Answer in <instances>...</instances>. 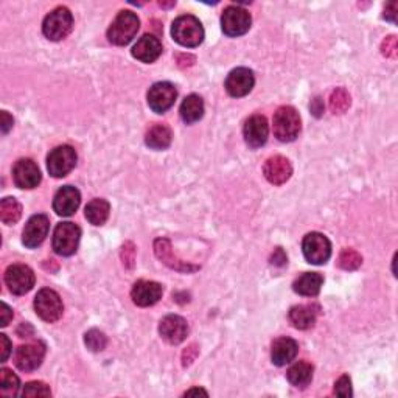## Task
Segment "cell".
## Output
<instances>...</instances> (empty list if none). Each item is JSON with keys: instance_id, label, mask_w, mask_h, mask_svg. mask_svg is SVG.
I'll return each instance as SVG.
<instances>
[{"instance_id": "obj_43", "label": "cell", "mask_w": 398, "mask_h": 398, "mask_svg": "<svg viewBox=\"0 0 398 398\" xmlns=\"http://www.w3.org/2000/svg\"><path fill=\"white\" fill-rule=\"evenodd\" d=\"M2 319H0V326L2 327H6L10 323V321L13 319V312H11V308L6 305V303H2Z\"/></svg>"}, {"instance_id": "obj_16", "label": "cell", "mask_w": 398, "mask_h": 398, "mask_svg": "<svg viewBox=\"0 0 398 398\" xmlns=\"http://www.w3.org/2000/svg\"><path fill=\"white\" fill-rule=\"evenodd\" d=\"M159 333L162 339H165L168 344H171V346H178L188 335L187 321L176 314L167 316V318H164L160 322Z\"/></svg>"}, {"instance_id": "obj_45", "label": "cell", "mask_w": 398, "mask_h": 398, "mask_svg": "<svg viewBox=\"0 0 398 398\" xmlns=\"http://www.w3.org/2000/svg\"><path fill=\"white\" fill-rule=\"evenodd\" d=\"M384 17L390 20V22H395L397 20V2H392L386 6V10H384Z\"/></svg>"}, {"instance_id": "obj_17", "label": "cell", "mask_w": 398, "mask_h": 398, "mask_svg": "<svg viewBox=\"0 0 398 398\" xmlns=\"http://www.w3.org/2000/svg\"><path fill=\"white\" fill-rule=\"evenodd\" d=\"M164 294V288L158 282L139 280L131 289L132 302L139 307H151L158 303Z\"/></svg>"}, {"instance_id": "obj_40", "label": "cell", "mask_w": 398, "mask_h": 398, "mask_svg": "<svg viewBox=\"0 0 398 398\" xmlns=\"http://www.w3.org/2000/svg\"><path fill=\"white\" fill-rule=\"evenodd\" d=\"M0 353H2V356H0L2 362L8 360V356L11 353V342L8 338H6V335H0Z\"/></svg>"}, {"instance_id": "obj_9", "label": "cell", "mask_w": 398, "mask_h": 398, "mask_svg": "<svg viewBox=\"0 0 398 398\" xmlns=\"http://www.w3.org/2000/svg\"><path fill=\"white\" fill-rule=\"evenodd\" d=\"M35 309L43 321L56 322L63 316L64 307L56 291H53L50 288H44L35 298Z\"/></svg>"}, {"instance_id": "obj_8", "label": "cell", "mask_w": 398, "mask_h": 398, "mask_svg": "<svg viewBox=\"0 0 398 398\" xmlns=\"http://www.w3.org/2000/svg\"><path fill=\"white\" fill-rule=\"evenodd\" d=\"M252 24V17L245 8L240 6H227L221 16L222 31L231 38L243 36L249 31Z\"/></svg>"}, {"instance_id": "obj_38", "label": "cell", "mask_w": 398, "mask_h": 398, "mask_svg": "<svg viewBox=\"0 0 398 398\" xmlns=\"http://www.w3.org/2000/svg\"><path fill=\"white\" fill-rule=\"evenodd\" d=\"M286 263H288V257H286L285 251H283L282 247L274 249V252H273V255H271V265L282 268V266H285Z\"/></svg>"}, {"instance_id": "obj_26", "label": "cell", "mask_w": 398, "mask_h": 398, "mask_svg": "<svg viewBox=\"0 0 398 398\" xmlns=\"http://www.w3.org/2000/svg\"><path fill=\"white\" fill-rule=\"evenodd\" d=\"M173 134L171 130L165 125H154L150 131L146 132L145 141L153 150H167L171 144Z\"/></svg>"}, {"instance_id": "obj_46", "label": "cell", "mask_w": 398, "mask_h": 398, "mask_svg": "<svg viewBox=\"0 0 398 398\" xmlns=\"http://www.w3.org/2000/svg\"><path fill=\"white\" fill-rule=\"evenodd\" d=\"M207 395V392L204 389H192V390H188V392H185V397H190V395Z\"/></svg>"}, {"instance_id": "obj_11", "label": "cell", "mask_w": 398, "mask_h": 398, "mask_svg": "<svg viewBox=\"0 0 398 398\" xmlns=\"http://www.w3.org/2000/svg\"><path fill=\"white\" fill-rule=\"evenodd\" d=\"M146 98L148 105L154 112L164 114L174 105L178 98V91L171 83L162 81V83H156L150 87Z\"/></svg>"}, {"instance_id": "obj_3", "label": "cell", "mask_w": 398, "mask_h": 398, "mask_svg": "<svg viewBox=\"0 0 398 398\" xmlns=\"http://www.w3.org/2000/svg\"><path fill=\"white\" fill-rule=\"evenodd\" d=\"M300 128V116L293 106H282L274 114V136L280 141L296 140Z\"/></svg>"}, {"instance_id": "obj_15", "label": "cell", "mask_w": 398, "mask_h": 398, "mask_svg": "<svg viewBox=\"0 0 398 398\" xmlns=\"http://www.w3.org/2000/svg\"><path fill=\"white\" fill-rule=\"evenodd\" d=\"M50 229V221L45 215H33V217L26 221L24 234H22V243L30 249H35L43 245L47 234Z\"/></svg>"}, {"instance_id": "obj_20", "label": "cell", "mask_w": 398, "mask_h": 398, "mask_svg": "<svg viewBox=\"0 0 398 398\" xmlns=\"http://www.w3.org/2000/svg\"><path fill=\"white\" fill-rule=\"evenodd\" d=\"M263 174L265 178L274 185H282L291 178L293 167L289 160L283 156H273L266 160L265 167H263Z\"/></svg>"}, {"instance_id": "obj_18", "label": "cell", "mask_w": 398, "mask_h": 398, "mask_svg": "<svg viewBox=\"0 0 398 398\" xmlns=\"http://www.w3.org/2000/svg\"><path fill=\"white\" fill-rule=\"evenodd\" d=\"M81 202V194L75 187L64 185L59 188L53 199V211H55L59 217H72L73 213L78 211Z\"/></svg>"}, {"instance_id": "obj_30", "label": "cell", "mask_w": 398, "mask_h": 398, "mask_svg": "<svg viewBox=\"0 0 398 398\" xmlns=\"http://www.w3.org/2000/svg\"><path fill=\"white\" fill-rule=\"evenodd\" d=\"M22 217V206L19 204L16 198H3L0 201V220L3 224H16Z\"/></svg>"}, {"instance_id": "obj_44", "label": "cell", "mask_w": 398, "mask_h": 398, "mask_svg": "<svg viewBox=\"0 0 398 398\" xmlns=\"http://www.w3.org/2000/svg\"><path fill=\"white\" fill-rule=\"evenodd\" d=\"M13 123H15V120H13L10 114L6 111H2V132L3 134L8 132L13 128Z\"/></svg>"}, {"instance_id": "obj_41", "label": "cell", "mask_w": 398, "mask_h": 398, "mask_svg": "<svg viewBox=\"0 0 398 398\" xmlns=\"http://www.w3.org/2000/svg\"><path fill=\"white\" fill-rule=\"evenodd\" d=\"M198 356V347L197 346H190L188 347L184 355H182V361H184V366H190V364L194 361V358Z\"/></svg>"}, {"instance_id": "obj_28", "label": "cell", "mask_w": 398, "mask_h": 398, "mask_svg": "<svg viewBox=\"0 0 398 398\" xmlns=\"http://www.w3.org/2000/svg\"><path fill=\"white\" fill-rule=\"evenodd\" d=\"M314 369L307 361H299L288 370V381L296 388H307L313 380Z\"/></svg>"}, {"instance_id": "obj_36", "label": "cell", "mask_w": 398, "mask_h": 398, "mask_svg": "<svg viewBox=\"0 0 398 398\" xmlns=\"http://www.w3.org/2000/svg\"><path fill=\"white\" fill-rule=\"evenodd\" d=\"M335 394L338 397H352V381L349 375H342L341 378L335 384Z\"/></svg>"}, {"instance_id": "obj_32", "label": "cell", "mask_w": 398, "mask_h": 398, "mask_svg": "<svg viewBox=\"0 0 398 398\" xmlns=\"http://www.w3.org/2000/svg\"><path fill=\"white\" fill-rule=\"evenodd\" d=\"M350 107V95L347 93L346 89H339L333 91L332 97H330V109H332L333 114H344Z\"/></svg>"}, {"instance_id": "obj_2", "label": "cell", "mask_w": 398, "mask_h": 398, "mask_svg": "<svg viewBox=\"0 0 398 398\" xmlns=\"http://www.w3.org/2000/svg\"><path fill=\"white\" fill-rule=\"evenodd\" d=\"M139 29L140 20L137 15H134L132 11H120L107 30V39L116 45H126L137 35Z\"/></svg>"}, {"instance_id": "obj_33", "label": "cell", "mask_w": 398, "mask_h": 398, "mask_svg": "<svg viewBox=\"0 0 398 398\" xmlns=\"http://www.w3.org/2000/svg\"><path fill=\"white\" fill-rule=\"evenodd\" d=\"M339 266L346 271H355L362 265V257L355 251V249H344L339 254Z\"/></svg>"}, {"instance_id": "obj_21", "label": "cell", "mask_w": 398, "mask_h": 398, "mask_svg": "<svg viewBox=\"0 0 398 398\" xmlns=\"http://www.w3.org/2000/svg\"><path fill=\"white\" fill-rule=\"evenodd\" d=\"M245 140L246 144L251 148H260L266 144L268 140V134H269V128H268V121L263 116H252L251 118H247V121L245 123Z\"/></svg>"}, {"instance_id": "obj_14", "label": "cell", "mask_w": 398, "mask_h": 398, "mask_svg": "<svg viewBox=\"0 0 398 398\" xmlns=\"http://www.w3.org/2000/svg\"><path fill=\"white\" fill-rule=\"evenodd\" d=\"M40 170L31 159H20L13 168V181L19 188H35L40 184Z\"/></svg>"}, {"instance_id": "obj_19", "label": "cell", "mask_w": 398, "mask_h": 398, "mask_svg": "<svg viewBox=\"0 0 398 398\" xmlns=\"http://www.w3.org/2000/svg\"><path fill=\"white\" fill-rule=\"evenodd\" d=\"M154 252H156L158 259L162 260V263H165L168 268L176 269V271L194 273L199 269V266H197V265H192V263L179 260L176 255L173 254L171 243L168 241L167 238H158L156 241H154Z\"/></svg>"}, {"instance_id": "obj_10", "label": "cell", "mask_w": 398, "mask_h": 398, "mask_svg": "<svg viewBox=\"0 0 398 398\" xmlns=\"http://www.w3.org/2000/svg\"><path fill=\"white\" fill-rule=\"evenodd\" d=\"M35 273L26 265H11L5 271V283L16 296H24L35 286Z\"/></svg>"}, {"instance_id": "obj_5", "label": "cell", "mask_w": 398, "mask_h": 398, "mask_svg": "<svg viewBox=\"0 0 398 398\" xmlns=\"http://www.w3.org/2000/svg\"><path fill=\"white\" fill-rule=\"evenodd\" d=\"M81 240V229L73 222H61L53 232V249L58 255L69 257L75 254Z\"/></svg>"}, {"instance_id": "obj_4", "label": "cell", "mask_w": 398, "mask_h": 398, "mask_svg": "<svg viewBox=\"0 0 398 398\" xmlns=\"http://www.w3.org/2000/svg\"><path fill=\"white\" fill-rule=\"evenodd\" d=\"M73 16L69 8L66 6H58L50 15H47L43 24L44 36L50 40L64 39L72 31Z\"/></svg>"}, {"instance_id": "obj_42", "label": "cell", "mask_w": 398, "mask_h": 398, "mask_svg": "<svg viewBox=\"0 0 398 398\" xmlns=\"http://www.w3.org/2000/svg\"><path fill=\"white\" fill-rule=\"evenodd\" d=\"M309 109L314 114L316 117H321L323 114V101L321 97H316L314 100H312V105H309Z\"/></svg>"}, {"instance_id": "obj_22", "label": "cell", "mask_w": 398, "mask_h": 398, "mask_svg": "<svg viewBox=\"0 0 398 398\" xmlns=\"http://www.w3.org/2000/svg\"><path fill=\"white\" fill-rule=\"evenodd\" d=\"M162 55V44L160 40L153 35L141 36L137 44L132 47V56L141 61V63H154Z\"/></svg>"}, {"instance_id": "obj_27", "label": "cell", "mask_w": 398, "mask_h": 398, "mask_svg": "<svg viewBox=\"0 0 398 398\" xmlns=\"http://www.w3.org/2000/svg\"><path fill=\"white\" fill-rule=\"evenodd\" d=\"M109 212H111V206L109 202L106 199H92L89 204L86 206V218L87 221L91 222L93 226H101L105 224L109 218Z\"/></svg>"}, {"instance_id": "obj_13", "label": "cell", "mask_w": 398, "mask_h": 398, "mask_svg": "<svg viewBox=\"0 0 398 398\" xmlns=\"http://www.w3.org/2000/svg\"><path fill=\"white\" fill-rule=\"evenodd\" d=\"M255 84V78L252 70L246 69V67H238L229 73L226 78V91L231 97L240 98L247 95L252 91Z\"/></svg>"}, {"instance_id": "obj_12", "label": "cell", "mask_w": 398, "mask_h": 398, "mask_svg": "<svg viewBox=\"0 0 398 398\" xmlns=\"http://www.w3.org/2000/svg\"><path fill=\"white\" fill-rule=\"evenodd\" d=\"M45 356V346L43 342H33L20 346L16 350L15 362L22 372H33L36 370L44 361Z\"/></svg>"}, {"instance_id": "obj_35", "label": "cell", "mask_w": 398, "mask_h": 398, "mask_svg": "<svg viewBox=\"0 0 398 398\" xmlns=\"http://www.w3.org/2000/svg\"><path fill=\"white\" fill-rule=\"evenodd\" d=\"M52 392L45 383L31 381L26 383L22 390V397H50Z\"/></svg>"}, {"instance_id": "obj_6", "label": "cell", "mask_w": 398, "mask_h": 398, "mask_svg": "<svg viewBox=\"0 0 398 398\" xmlns=\"http://www.w3.org/2000/svg\"><path fill=\"white\" fill-rule=\"evenodd\" d=\"M302 251L308 263L312 265H323L332 257V243L319 232L308 234L302 241Z\"/></svg>"}, {"instance_id": "obj_29", "label": "cell", "mask_w": 398, "mask_h": 398, "mask_svg": "<svg viewBox=\"0 0 398 398\" xmlns=\"http://www.w3.org/2000/svg\"><path fill=\"white\" fill-rule=\"evenodd\" d=\"M289 321L299 330H308L314 326L316 312L309 305H296L289 309Z\"/></svg>"}, {"instance_id": "obj_39", "label": "cell", "mask_w": 398, "mask_h": 398, "mask_svg": "<svg viewBox=\"0 0 398 398\" xmlns=\"http://www.w3.org/2000/svg\"><path fill=\"white\" fill-rule=\"evenodd\" d=\"M134 246L132 243H126L123 246V252H121V259H123V263L128 268H132L134 265Z\"/></svg>"}, {"instance_id": "obj_37", "label": "cell", "mask_w": 398, "mask_h": 398, "mask_svg": "<svg viewBox=\"0 0 398 398\" xmlns=\"http://www.w3.org/2000/svg\"><path fill=\"white\" fill-rule=\"evenodd\" d=\"M381 52H383V55L388 56V58L397 56V39H395V36H389L383 40Z\"/></svg>"}, {"instance_id": "obj_31", "label": "cell", "mask_w": 398, "mask_h": 398, "mask_svg": "<svg viewBox=\"0 0 398 398\" xmlns=\"http://www.w3.org/2000/svg\"><path fill=\"white\" fill-rule=\"evenodd\" d=\"M19 386V378L10 369L0 370V392L2 395H16Z\"/></svg>"}, {"instance_id": "obj_34", "label": "cell", "mask_w": 398, "mask_h": 398, "mask_svg": "<svg viewBox=\"0 0 398 398\" xmlns=\"http://www.w3.org/2000/svg\"><path fill=\"white\" fill-rule=\"evenodd\" d=\"M84 344L87 346V349L92 350V352H101V350L106 349L107 339L103 332L92 328L84 335Z\"/></svg>"}, {"instance_id": "obj_23", "label": "cell", "mask_w": 398, "mask_h": 398, "mask_svg": "<svg viewBox=\"0 0 398 398\" xmlns=\"http://www.w3.org/2000/svg\"><path fill=\"white\" fill-rule=\"evenodd\" d=\"M299 352V344L296 342L293 338H283L275 339L273 344V350H271V358L275 366H286V364L291 362L296 356H298Z\"/></svg>"}, {"instance_id": "obj_1", "label": "cell", "mask_w": 398, "mask_h": 398, "mask_svg": "<svg viewBox=\"0 0 398 398\" xmlns=\"http://www.w3.org/2000/svg\"><path fill=\"white\" fill-rule=\"evenodd\" d=\"M171 36L178 44L192 49V47H198L204 40V29H202L199 19L194 16H179L173 22Z\"/></svg>"}, {"instance_id": "obj_25", "label": "cell", "mask_w": 398, "mask_h": 398, "mask_svg": "<svg viewBox=\"0 0 398 398\" xmlns=\"http://www.w3.org/2000/svg\"><path fill=\"white\" fill-rule=\"evenodd\" d=\"M181 117L185 123H197L204 116V101L197 93L188 95L181 105Z\"/></svg>"}, {"instance_id": "obj_24", "label": "cell", "mask_w": 398, "mask_h": 398, "mask_svg": "<svg viewBox=\"0 0 398 398\" xmlns=\"http://www.w3.org/2000/svg\"><path fill=\"white\" fill-rule=\"evenodd\" d=\"M323 283V277L319 273H305L299 279H296L293 283V289L300 296L313 298L318 296Z\"/></svg>"}, {"instance_id": "obj_7", "label": "cell", "mask_w": 398, "mask_h": 398, "mask_svg": "<svg viewBox=\"0 0 398 398\" xmlns=\"http://www.w3.org/2000/svg\"><path fill=\"white\" fill-rule=\"evenodd\" d=\"M77 165V153L69 145L56 146L47 158V170L53 178H64Z\"/></svg>"}]
</instances>
